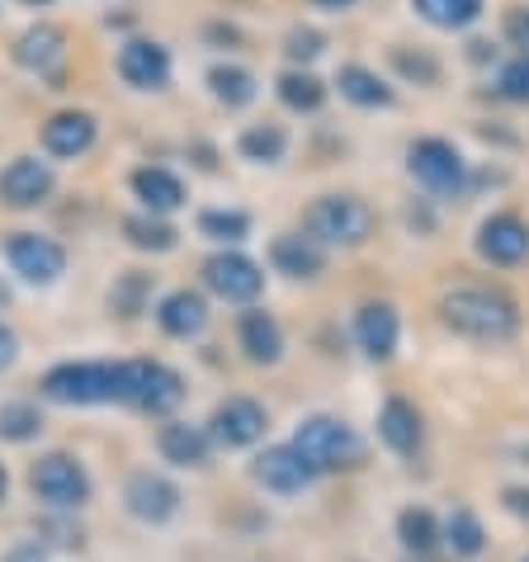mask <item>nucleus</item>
I'll list each match as a JSON object with an SVG mask.
<instances>
[{"label": "nucleus", "mask_w": 529, "mask_h": 562, "mask_svg": "<svg viewBox=\"0 0 529 562\" xmlns=\"http://www.w3.org/2000/svg\"><path fill=\"white\" fill-rule=\"evenodd\" d=\"M354 340L369 359H393L397 340H402V322L387 303H364L360 317H354Z\"/></svg>", "instance_id": "15"}, {"label": "nucleus", "mask_w": 529, "mask_h": 562, "mask_svg": "<svg viewBox=\"0 0 529 562\" xmlns=\"http://www.w3.org/2000/svg\"><path fill=\"white\" fill-rule=\"evenodd\" d=\"M0 496H5V468H0Z\"/></svg>", "instance_id": "41"}, {"label": "nucleus", "mask_w": 529, "mask_h": 562, "mask_svg": "<svg viewBox=\"0 0 529 562\" xmlns=\"http://www.w3.org/2000/svg\"><path fill=\"white\" fill-rule=\"evenodd\" d=\"M123 502H128V510L137 515V520L161 525V520L176 515L180 492L170 487L166 477H157V473H137V477H128V492H123Z\"/></svg>", "instance_id": "16"}, {"label": "nucleus", "mask_w": 529, "mask_h": 562, "mask_svg": "<svg viewBox=\"0 0 529 562\" xmlns=\"http://www.w3.org/2000/svg\"><path fill=\"white\" fill-rule=\"evenodd\" d=\"M444 539H449V549H454L459 558H477L482 543H487V535H482V520H477L469 506H459V510L444 520Z\"/></svg>", "instance_id": "29"}, {"label": "nucleus", "mask_w": 529, "mask_h": 562, "mask_svg": "<svg viewBox=\"0 0 529 562\" xmlns=\"http://www.w3.org/2000/svg\"><path fill=\"white\" fill-rule=\"evenodd\" d=\"M10 359H14V336L5 331V326H0V369H5Z\"/></svg>", "instance_id": "39"}, {"label": "nucleus", "mask_w": 529, "mask_h": 562, "mask_svg": "<svg viewBox=\"0 0 529 562\" xmlns=\"http://www.w3.org/2000/svg\"><path fill=\"white\" fill-rule=\"evenodd\" d=\"M506 38L529 57V10L525 5L520 10H506Z\"/></svg>", "instance_id": "38"}, {"label": "nucleus", "mask_w": 529, "mask_h": 562, "mask_svg": "<svg viewBox=\"0 0 529 562\" xmlns=\"http://www.w3.org/2000/svg\"><path fill=\"white\" fill-rule=\"evenodd\" d=\"M119 76L137 90H161L170 81V57L161 43L133 38V43H123V53H119Z\"/></svg>", "instance_id": "13"}, {"label": "nucleus", "mask_w": 529, "mask_h": 562, "mask_svg": "<svg viewBox=\"0 0 529 562\" xmlns=\"http://www.w3.org/2000/svg\"><path fill=\"white\" fill-rule=\"evenodd\" d=\"M209 86H213V95L223 100L227 109H241V104L256 100V76L241 71V67H213L209 71Z\"/></svg>", "instance_id": "28"}, {"label": "nucleus", "mask_w": 529, "mask_h": 562, "mask_svg": "<svg viewBox=\"0 0 529 562\" xmlns=\"http://www.w3.org/2000/svg\"><path fill=\"white\" fill-rule=\"evenodd\" d=\"M379 435H383V445L393 449V454H416L421 449V412L412 407V402H402V397H387L383 402V412H379Z\"/></svg>", "instance_id": "17"}, {"label": "nucleus", "mask_w": 529, "mask_h": 562, "mask_svg": "<svg viewBox=\"0 0 529 562\" xmlns=\"http://www.w3.org/2000/svg\"><path fill=\"white\" fill-rule=\"evenodd\" d=\"M279 100H284L289 109L313 114V109H322V100H326V86L317 81V76H307V71H284L279 76Z\"/></svg>", "instance_id": "31"}, {"label": "nucleus", "mask_w": 529, "mask_h": 562, "mask_svg": "<svg viewBox=\"0 0 529 562\" xmlns=\"http://www.w3.org/2000/svg\"><path fill=\"white\" fill-rule=\"evenodd\" d=\"M161 454L180 468L209 463V435L199 426H161Z\"/></svg>", "instance_id": "25"}, {"label": "nucleus", "mask_w": 529, "mask_h": 562, "mask_svg": "<svg viewBox=\"0 0 529 562\" xmlns=\"http://www.w3.org/2000/svg\"><path fill=\"white\" fill-rule=\"evenodd\" d=\"M61 53H67V38H61V29H53V24L29 29V34H20V43H14V57H20L29 71H53Z\"/></svg>", "instance_id": "23"}, {"label": "nucleus", "mask_w": 529, "mask_h": 562, "mask_svg": "<svg viewBox=\"0 0 529 562\" xmlns=\"http://www.w3.org/2000/svg\"><path fill=\"white\" fill-rule=\"evenodd\" d=\"M123 373H128V393H123V402H133V407H143L151 416L176 412L184 402V379L176 369L157 364V359H128Z\"/></svg>", "instance_id": "5"}, {"label": "nucleus", "mask_w": 529, "mask_h": 562, "mask_svg": "<svg viewBox=\"0 0 529 562\" xmlns=\"http://www.w3.org/2000/svg\"><path fill=\"white\" fill-rule=\"evenodd\" d=\"M199 227H204L213 241H241L246 232H251V217H246V213H217L213 209V213L199 217Z\"/></svg>", "instance_id": "34"}, {"label": "nucleus", "mask_w": 529, "mask_h": 562, "mask_svg": "<svg viewBox=\"0 0 529 562\" xmlns=\"http://www.w3.org/2000/svg\"><path fill=\"white\" fill-rule=\"evenodd\" d=\"M204 284L227 303H251V299H260L264 274H260L256 260H246L237 251H223V256H213L204 265Z\"/></svg>", "instance_id": "8"}, {"label": "nucleus", "mask_w": 529, "mask_h": 562, "mask_svg": "<svg viewBox=\"0 0 529 562\" xmlns=\"http://www.w3.org/2000/svg\"><path fill=\"white\" fill-rule=\"evenodd\" d=\"M440 317L444 326H454L459 336L482 340V346H496V340H510L520 326V307L496 289H449L440 299Z\"/></svg>", "instance_id": "1"}, {"label": "nucleus", "mask_w": 529, "mask_h": 562, "mask_svg": "<svg viewBox=\"0 0 529 562\" xmlns=\"http://www.w3.org/2000/svg\"><path fill=\"white\" fill-rule=\"evenodd\" d=\"M123 232H128L133 246H143V251H170V246H176V232L166 223H151V217H128Z\"/></svg>", "instance_id": "32"}, {"label": "nucleus", "mask_w": 529, "mask_h": 562, "mask_svg": "<svg viewBox=\"0 0 529 562\" xmlns=\"http://www.w3.org/2000/svg\"><path fill=\"white\" fill-rule=\"evenodd\" d=\"M128 393V373L123 364H57L43 379V397L61 407H90V402H123Z\"/></svg>", "instance_id": "3"}, {"label": "nucleus", "mask_w": 529, "mask_h": 562, "mask_svg": "<svg viewBox=\"0 0 529 562\" xmlns=\"http://www.w3.org/2000/svg\"><path fill=\"white\" fill-rule=\"evenodd\" d=\"M133 190H137V199H143L151 213H176L184 204V184L170 176V170H161V166H143V170H137Z\"/></svg>", "instance_id": "22"}, {"label": "nucleus", "mask_w": 529, "mask_h": 562, "mask_svg": "<svg viewBox=\"0 0 529 562\" xmlns=\"http://www.w3.org/2000/svg\"><path fill=\"white\" fill-rule=\"evenodd\" d=\"M477 256L492 265H520L529 256V227L516 213H492L477 227Z\"/></svg>", "instance_id": "10"}, {"label": "nucleus", "mask_w": 529, "mask_h": 562, "mask_svg": "<svg viewBox=\"0 0 529 562\" xmlns=\"http://www.w3.org/2000/svg\"><path fill=\"white\" fill-rule=\"evenodd\" d=\"M397 535H402V543H407L416 558H426L435 543H440V525H435V515L426 506H407L397 515Z\"/></svg>", "instance_id": "26"}, {"label": "nucleus", "mask_w": 529, "mask_h": 562, "mask_svg": "<svg viewBox=\"0 0 529 562\" xmlns=\"http://www.w3.org/2000/svg\"><path fill=\"white\" fill-rule=\"evenodd\" d=\"M241 350L256 359V364H274L284 355V331L270 312H246L241 317Z\"/></svg>", "instance_id": "21"}, {"label": "nucleus", "mask_w": 529, "mask_h": 562, "mask_svg": "<svg viewBox=\"0 0 529 562\" xmlns=\"http://www.w3.org/2000/svg\"><path fill=\"white\" fill-rule=\"evenodd\" d=\"M251 473H256L260 487H270V492H279V496L303 492L307 482L317 477L313 468H307V463L299 459V449H293V445H274V449H264V454L256 459Z\"/></svg>", "instance_id": "12"}, {"label": "nucleus", "mask_w": 529, "mask_h": 562, "mask_svg": "<svg viewBox=\"0 0 529 562\" xmlns=\"http://www.w3.org/2000/svg\"><path fill=\"white\" fill-rule=\"evenodd\" d=\"M416 14L435 29H469L482 14V0H416Z\"/></svg>", "instance_id": "27"}, {"label": "nucleus", "mask_w": 529, "mask_h": 562, "mask_svg": "<svg viewBox=\"0 0 529 562\" xmlns=\"http://www.w3.org/2000/svg\"><path fill=\"white\" fill-rule=\"evenodd\" d=\"M393 61H397V67H402V76H412V81H421V86H440V67H435V61L426 57V53H393Z\"/></svg>", "instance_id": "36"}, {"label": "nucleus", "mask_w": 529, "mask_h": 562, "mask_svg": "<svg viewBox=\"0 0 529 562\" xmlns=\"http://www.w3.org/2000/svg\"><path fill=\"white\" fill-rule=\"evenodd\" d=\"M95 143V119L90 114H53L43 123V147L53 156H81Z\"/></svg>", "instance_id": "19"}, {"label": "nucleus", "mask_w": 529, "mask_h": 562, "mask_svg": "<svg viewBox=\"0 0 529 562\" xmlns=\"http://www.w3.org/2000/svg\"><path fill=\"white\" fill-rule=\"evenodd\" d=\"M525 562H529V558H525Z\"/></svg>", "instance_id": "43"}, {"label": "nucleus", "mask_w": 529, "mask_h": 562, "mask_svg": "<svg viewBox=\"0 0 529 562\" xmlns=\"http://www.w3.org/2000/svg\"><path fill=\"white\" fill-rule=\"evenodd\" d=\"M0 435H5V440H29V435H38V412L24 407V402L0 407Z\"/></svg>", "instance_id": "35"}, {"label": "nucleus", "mask_w": 529, "mask_h": 562, "mask_svg": "<svg viewBox=\"0 0 529 562\" xmlns=\"http://www.w3.org/2000/svg\"><path fill=\"white\" fill-rule=\"evenodd\" d=\"M213 440L227 445V449H241V445H256L264 435V407L251 397H227L223 407L213 412Z\"/></svg>", "instance_id": "11"}, {"label": "nucleus", "mask_w": 529, "mask_h": 562, "mask_svg": "<svg viewBox=\"0 0 529 562\" xmlns=\"http://www.w3.org/2000/svg\"><path fill=\"white\" fill-rule=\"evenodd\" d=\"M29 482H34V492L43 496L48 506H81L90 496V477L86 468L67 459V454H48L34 463V473H29Z\"/></svg>", "instance_id": "7"}, {"label": "nucleus", "mask_w": 529, "mask_h": 562, "mask_svg": "<svg viewBox=\"0 0 529 562\" xmlns=\"http://www.w3.org/2000/svg\"><path fill=\"white\" fill-rule=\"evenodd\" d=\"M313 5H322V10H350V5H360V0H313Z\"/></svg>", "instance_id": "40"}, {"label": "nucleus", "mask_w": 529, "mask_h": 562, "mask_svg": "<svg viewBox=\"0 0 529 562\" xmlns=\"http://www.w3.org/2000/svg\"><path fill=\"white\" fill-rule=\"evenodd\" d=\"M5 256L14 265V274H24L29 284H53L67 270V251H61L57 241L38 237V232H20V237H10Z\"/></svg>", "instance_id": "9"}, {"label": "nucleus", "mask_w": 529, "mask_h": 562, "mask_svg": "<svg viewBox=\"0 0 529 562\" xmlns=\"http://www.w3.org/2000/svg\"><path fill=\"white\" fill-rule=\"evenodd\" d=\"M322 48H326V38L317 34V29H293L289 43H284V53H289L293 61H313Z\"/></svg>", "instance_id": "37"}, {"label": "nucleus", "mask_w": 529, "mask_h": 562, "mask_svg": "<svg viewBox=\"0 0 529 562\" xmlns=\"http://www.w3.org/2000/svg\"><path fill=\"white\" fill-rule=\"evenodd\" d=\"M38 5H43V0H38Z\"/></svg>", "instance_id": "42"}, {"label": "nucleus", "mask_w": 529, "mask_h": 562, "mask_svg": "<svg viewBox=\"0 0 529 562\" xmlns=\"http://www.w3.org/2000/svg\"><path fill=\"white\" fill-rule=\"evenodd\" d=\"M284 151H289V137H284V128H274V123H260V128L241 133V156L246 161L274 166V161H284Z\"/></svg>", "instance_id": "30"}, {"label": "nucleus", "mask_w": 529, "mask_h": 562, "mask_svg": "<svg viewBox=\"0 0 529 562\" xmlns=\"http://www.w3.org/2000/svg\"><path fill=\"white\" fill-rule=\"evenodd\" d=\"M157 322H161V331L190 340V336L204 331L209 307H204V299H199V293L180 289V293H170V299H161V307H157Z\"/></svg>", "instance_id": "20"}, {"label": "nucleus", "mask_w": 529, "mask_h": 562, "mask_svg": "<svg viewBox=\"0 0 529 562\" xmlns=\"http://www.w3.org/2000/svg\"><path fill=\"white\" fill-rule=\"evenodd\" d=\"M270 260H274V270L289 274V279H317L322 265H326L322 246L313 237H299V232H284V237H274Z\"/></svg>", "instance_id": "18"}, {"label": "nucleus", "mask_w": 529, "mask_h": 562, "mask_svg": "<svg viewBox=\"0 0 529 562\" xmlns=\"http://www.w3.org/2000/svg\"><path fill=\"white\" fill-rule=\"evenodd\" d=\"M307 232L317 246H364L373 237V209L354 194H326L307 209Z\"/></svg>", "instance_id": "4"}, {"label": "nucleus", "mask_w": 529, "mask_h": 562, "mask_svg": "<svg viewBox=\"0 0 529 562\" xmlns=\"http://www.w3.org/2000/svg\"><path fill=\"white\" fill-rule=\"evenodd\" d=\"M407 170L412 180L430 194H463V156L444 143V137H421L407 147Z\"/></svg>", "instance_id": "6"}, {"label": "nucleus", "mask_w": 529, "mask_h": 562, "mask_svg": "<svg viewBox=\"0 0 529 562\" xmlns=\"http://www.w3.org/2000/svg\"><path fill=\"white\" fill-rule=\"evenodd\" d=\"M53 194V170L34 161V156H20V161L5 166V176H0V199L14 209H29V204H43V199Z\"/></svg>", "instance_id": "14"}, {"label": "nucleus", "mask_w": 529, "mask_h": 562, "mask_svg": "<svg viewBox=\"0 0 529 562\" xmlns=\"http://www.w3.org/2000/svg\"><path fill=\"white\" fill-rule=\"evenodd\" d=\"M336 86H340V95H346L350 104H360V109H387L393 104V86L369 67H340Z\"/></svg>", "instance_id": "24"}, {"label": "nucleus", "mask_w": 529, "mask_h": 562, "mask_svg": "<svg viewBox=\"0 0 529 562\" xmlns=\"http://www.w3.org/2000/svg\"><path fill=\"white\" fill-rule=\"evenodd\" d=\"M496 90H502L510 104H529V57L525 53L510 57L502 67V76H496Z\"/></svg>", "instance_id": "33"}, {"label": "nucleus", "mask_w": 529, "mask_h": 562, "mask_svg": "<svg viewBox=\"0 0 529 562\" xmlns=\"http://www.w3.org/2000/svg\"><path fill=\"white\" fill-rule=\"evenodd\" d=\"M293 449L313 473H336V468H354L364 459V440L336 416H307L293 430Z\"/></svg>", "instance_id": "2"}]
</instances>
